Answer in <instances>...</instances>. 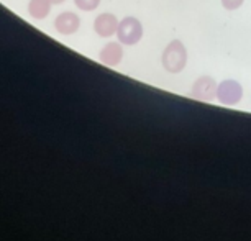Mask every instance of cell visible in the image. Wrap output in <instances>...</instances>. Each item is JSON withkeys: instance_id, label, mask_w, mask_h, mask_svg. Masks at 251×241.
Masks as SVG:
<instances>
[{"instance_id": "6da1fadb", "label": "cell", "mask_w": 251, "mask_h": 241, "mask_svg": "<svg viewBox=\"0 0 251 241\" xmlns=\"http://www.w3.org/2000/svg\"><path fill=\"white\" fill-rule=\"evenodd\" d=\"M187 51L181 41H171L163 53V66L168 72L177 74L186 68Z\"/></svg>"}, {"instance_id": "7a4b0ae2", "label": "cell", "mask_w": 251, "mask_h": 241, "mask_svg": "<svg viewBox=\"0 0 251 241\" xmlns=\"http://www.w3.org/2000/svg\"><path fill=\"white\" fill-rule=\"evenodd\" d=\"M117 36L118 41L123 45H136L143 36V26H141V22L135 17H126L118 23L117 28Z\"/></svg>"}, {"instance_id": "3957f363", "label": "cell", "mask_w": 251, "mask_h": 241, "mask_svg": "<svg viewBox=\"0 0 251 241\" xmlns=\"http://www.w3.org/2000/svg\"><path fill=\"white\" fill-rule=\"evenodd\" d=\"M241 96H243V89H241L240 82H236V80L228 79L220 82V86H217V97L225 105L238 103L241 100Z\"/></svg>"}, {"instance_id": "277c9868", "label": "cell", "mask_w": 251, "mask_h": 241, "mask_svg": "<svg viewBox=\"0 0 251 241\" xmlns=\"http://www.w3.org/2000/svg\"><path fill=\"white\" fill-rule=\"evenodd\" d=\"M192 96L199 100H214L217 97V84L210 75H202L196 80L192 87Z\"/></svg>"}, {"instance_id": "5b68a950", "label": "cell", "mask_w": 251, "mask_h": 241, "mask_svg": "<svg viewBox=\"0 0 251 241\" xmlns=\"http://www.w3.org/2000/svg\"><path fill=\"white\" fill-rule=\"evenodd\" d=\"M79 26H80V18L73 12L59 13L54 20L56 31L61 33V35H73V33L79 30Z\"/></svg>"}, {"instance_id": "8992f818", "label": "cell", "mask_w": 251, "mask_h": 241, "mask_svg": "<svg viewBox=\"0 0 251 241\" xmlns=\"http://www.w3.org/2000/svg\"><path fill=\"white\" fill-rule=\"evenodd\" d=\"M117 28H118V22L115 15H112V13H102L94 22V30L102 38H110L112 35H115Z\"/></svg>"}, {"instance_id": "52a82bcc", "label": "cell", "mask_w": 251, "mask_h": 241, "mask_svg": "<svg viewBox=\"0 0 251 241\" xmlns=\"http://www.w3.org/2000/svg\"><path fill=\"white\" fill-rule=\"evenodd\" d=\"M100 61L107 66H117L123 58V49L120 43H107L100 51Z\"/></svg>"}, {"instance_id": "ba28073f", "label": "cell", "mask_w": 251, "mask_h": 241, "mask_svg": "<svg viewBox=\"0 0 251 241\" xmlns=\"http://www.w3.org/2000/svg\"><path fill=\"white\" fill-rule=\"evenodd\" d=\"M51 5L53 3L50 0H30V3H28V13L35 20H45L50 15Z\"/></svg>"}, {"instance_id": "9c48e42d", "label": "cell", "mask_w": 251, "mask_h": 241, "mask_svg": "<svg viewBox=\"0 0 251 241\" xmlns=\"http://www.w3.org/2000/svg\"><path fill=\"white\" fill-rule=\"evenodd\" d=\"M75 7L80 8V10L84 12H92L96 10L99 7V3H100V0H74Z\"/></svg>"}, {"instance_id": "30bf717a", "label": "cell", "mask_w": 251, "mask_h": 241, "mask_svg": "<svg viewBox=\"0 0 251 241\" xmlns=\"http://www.w3.org/2000/svg\"><path fill=\"white\" fill-rule=\"evenodd\" d=\"M245 0H222V5H224L226 10H236L243 5Z\"/></svg>"}, {"instance_id": "8fae6325", "label": "cell", "mask_w": 251, "mask_h": 241, "mask_svg": "<svg viewBox=\"0 0 251 241\" xmlns=\"http://www.w3.org/2000/svg\"><path fill=\"white\" fill-rule=\"evenodd\" d=\"M51 3H54V5H59V3H63L64 0H50Z\"/></svg>"}]
</instances>
